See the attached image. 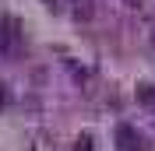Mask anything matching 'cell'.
Instances as JSON below:
<instances>
[{"instance_id":"cell-5","label":"cell","mask_w":155,"mask_h":151,"mask_svg":"<svg viewBox=\"0 0 155 151\" xmlns=\"http://www.w3.org/2000/svg\"><path fill=\"white\" fill-rule=\"evenodd\" d=\"M127 7H137V0H127Z\"/></svg>"},{"instance_id":"cell-6","label":"cell","mask_w":155,"mask_h":151,"mask_svg":"<svg viewBox=\"0 0 155 151\" xmlns=\"http://www.w3.org/2000/svg\"><path fill=\"white\" fill-rule=\"evenodd\" d=\"M152 42H155V39H152Z\"/></svg>"},{"instance_id":"cell-3","label":"cell","mask_w":155,"mask_h":151,"mask_svg":"<svg viewBox=\"0 0 155 151\" xmlns=\"http://www.w3.org/2000/svg\"><path fill=\"white\" fill-rule=\"evenodd\" d=\"M141 98H145V102H155V95H152V85H141Z\"/></svg>"},{"instance_id":"cell-4","label":"cell","mask_w":155,"mask_h":151,"mask_svg":"<svg viewBox=\"0 0 155 151\" xmlns=\"http://www.w3.org/2000/svg\"><path fill=\"white\" fill-rule=\"evenodd\" d=\"M78 151H92V137H81L78 141Z\"/></svg>"},{"instance_id":"cell-1","label":"cell","mask_w":155,"mask_h":151,"mask_svg":"<svg viewBox=\"0 0 155 151\" xmlns=\"http://www.w3.org/2000/svg\"><path fill=\"white\" fill-rule=\"evenodd\" d=\"M116 141H120V148H124V151H141V148H145V144H141V137L134 133V127H120Z\"/></svg>"},{"instance_id":"cell-2","label":"cell","mask_w":155,"mask_h":151,"mask_svg":"<svg viewBox=\"0 0 155 151\" xmlns=\"http://www.w3.org/2000/svg\"><path fill=\"white\" fill-rule=\"evenodd\" d=\"M74 18H81V21L92 18V0H74Z\"/></svg>"}]
</instances>
